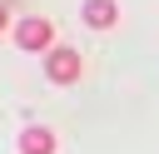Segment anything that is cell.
Wrapping results in <instances>:
<instances>
[{
  "mask_svg": "<svg viewBox=\"0 0 159 154\" xmlns=\"http://www.w3.org/2000/svg\"><path fill=\"white\" fill-rule=\"evenodd\" d=\"M15 45H20L25 55H40V50L50 55V50H55V25H50L45 15H30V20L15 25Z\"/></svg>",
  "mask_w": 159,
  "mask_h": 154,
  "instance_id": "cell-1",
  "label": "cell"
},
{
  "mask_svg": "<svg viewBox=\"0 0 159 154\" xmlns=\"http://www.w3.org/2000/svg\"><path fill=\"white\" fill-rule=\"evenodd\" d=\"M45 75H50V84H75L80 79V55L70 45H55L45 55Z\"/></svg>",
  "mask_w": 159,
  "mask_h": 154,
  "instance_id": "cell-2",
  "label": "cell"
},
{
  "mask_svg": "<svg viewBox=\"0 0 159 154\" xmlns=\"http://www.w3.org/2000/svg\"><path fill=\"white\" fill-rule=\"evenodd\" d=\"M84 25L89 30H109V25H119V5L114 0H84Z\"/></svg>",
  "mask_w": 159,
  "mask_h": 154,
  "instance_id": "cell-3",
  "label": "cell"
},
{
  "mask_svg": "<svg viewBox=\"0 0 159 154\" xmlns=\"http://www.w3.org/2000/svg\"><path fill=\"white\" fill-rule=\"evenodd\" d=\"M20 154H55V129L30 124V129L20 134Z\"/></svg>",
  "mask_w": 159,
  "mask_h": 154,
  "instance_id": "cell-4",
  "label": "cell"
},
{
  "mask_svg": "<svg viewBox=\"0 0 159 154\" xmlns=\"http://www.w3.org/2000/svg\"><path fill=\"white\" fill-rule=\"evenodd\" d=\"M0 30H5V5H0Z\"/></svg>",
  "mask_w": 159,
  "mask_h": 154,
  "instance_id": "cell-5",
  "label": "cell"
}]
</instances>
